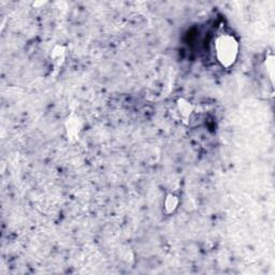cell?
<instances>
[{"label": "cell", "instance_id": "obj_1", "mask_svg": "<svg viewBox=\"0 0 275 275\" xmlns=\"http://www.w3.org/2000/svg\"><path fill=\"white\" fill-rule=\"evenodd\" d=\"M216 54L218 61L223 66L229 67L236 61L238 54V44L232 37L223 36L216 41Z\"/></svg>", "mask_w": 275, "mask_h": 275}, {"label": "cell", "instance_id": "obj_2", "mask_svg": "<svg viewBox=\"0 0 275 275\" xmlns=\"http://www.w3.org/2000/svg\"><path fill=\"white\" fill-rule=\"evenodd\" d=\"M177 204H178V200L174 197L170 196L166 201V208L168 209L169 212H171V211H173V209L177 207Z\"/></svg>", "mask_w": 275, "mask_h": 275}]
</instances>
